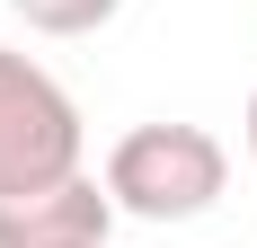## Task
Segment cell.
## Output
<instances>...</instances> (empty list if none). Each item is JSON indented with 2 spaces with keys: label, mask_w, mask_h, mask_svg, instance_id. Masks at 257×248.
Returning <instances> with one entry per match:
<instances>
[{
  "label": "cell",
  "mask_w": 257,
  "mask_h": 248,
  "mask_svg": "<svg viewBox=\"0 0 257 248\" xmlns=\"http://www.w3.org/2000/svg\"><path fill=\"white\" fill-rule=\"evenodd\" d=\"M231 186V151L204 124H133L106 151V195L133 222H195Z\"/></svg>",
  "instance_id": "obj_1"
},
{
  "label": "cell",
  "mask_w": 257,
  "mask_h": 248,
  "mask_svg": "<svg viewBox=\"0 0 257 248\" xmlns=\"http://www.w3.org/2000/svg\"><path fill=\"white\" fill-rule=\"evenodd\" d=\"M53 177H80V106L45 62L0 45V195L53 186Z\"/></svg>",
  "instance_id": "obj_2"
},
{
  "label": "cell",
  "mask_w": 257,
  "mask_h": 248,
  "mask_svg": "<svg viewBox=\"0 0 257 248\" xmlns=\"http://www.w3.org/2000/svg\"><path fill=\"white\" fill-rule=\"evenodd\" d=\"M106 239H115V195L89 169L0 195V248H106Z\"/></svg>",
  "instance_id": "obj_3"
},
{
  "label": "cell",
  "mask_w": 257,
  "mask_h": 248,
  "mask_svg": "<svg viewBox=\"0 0 257 248\" xmlns=\"http://www.w3.org/2000/svg\"><path fill=\"white\" fill-rule=\"evenodd\" d=\"M9 9H18L36 36H98L124 0H9Z\"/></svg>",
  "instance_id": "obj_4"
},
{
  "label": "cell",
  "mask_w": 257,
  "mask_h": 248,
  "mask_svg": "<svg viewBox=\"0 0 257 248\" xmlns=\"http://www.w3.org/2000/svg\"><path fill=\"white\" fill-rule=\"evenodd\" d=\"M248 160H257V89H248Z\"/></svg>",
  "instance_id": "obj_5"
}]
</instances>
